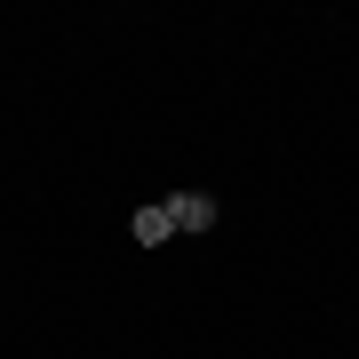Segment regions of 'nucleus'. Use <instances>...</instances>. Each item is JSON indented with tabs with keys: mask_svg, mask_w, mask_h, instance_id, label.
Wrapping results in <instances>:
<instances>
[{
	"mask_svg": "<svg viewBox=\"0 0 359 359\" xmlns=\"http://www.w3.org/2000/svg\"><path fill=\"white\" fill-rule=\"evenodd\" d=\"M128 240H136V248H160V240H176V224H168V200L136 208V216H128Z\"/></svg>",
	"mask_w": 359,
	"mask_h": 359,
	"instance_id": "2",
	"label": "nucleus"
},
{
	"mask_svg": "<svg viewBox=\"0 0 359 359\" xmlns=\"http://www.w3.org/2000/svg\"><path fill=\"white\" fill-rule=\"evenodd\" d=\"M168 224H176V231H208V224H216V192H176V200H168Z\"/></svg>",
	"mask_w": 359,
	"mask_h": 359,
	"instance_id": "1",
	"label": "nucleus"
}]
</instances>
